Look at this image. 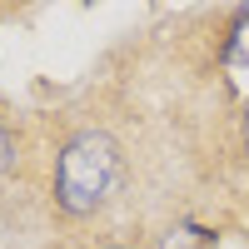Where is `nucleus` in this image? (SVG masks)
<instances>
[{
    "label": "nucleus",
    "mask_w": 249,
    "mask_h": 249,
    "mask_svg": "<svg viewBox=\"0 0 249 249\" xmlns=\"http://www.w3.org/2000/svg\"><path fill=\"white\" fill-rule=\"evenodd\" d=\"M224 65H230L234 80L249 75V10H239V20H234V35H230V50H224Z\"/></svg>",
    "instance_id": "nucleus-2"
},
{
    "label": "nucleus",
    "mask_w": 249,
    "mask_h": 249,
    "mask_svg": "<svg viewBox=\"0 0 249 249\" xmlns=\"http://www.w3.org/2000/svg\"><path fill=\"white\" fill-rule=\"evenodd\" d=\"M244 140H249V120H244Z\"/></svg>",
    "instance_id": "nucleus-4"
},
{
    "label": "nucleus",
    "mask_w": 249,
    "mask_h": 249,
    "mask_svg": "<svg viewBox=\"0 0 249 249\" xmlns=\"http://www.w3.org/2000/svg\"><path fill=\"white\" fill-rule=\"evenodd\" d=\"M10 155H15V150H10V135H0V170L10 164Z\"/></svg>",
    "instance_id": "nucleus-3"
},
{
    "label": "nucleus",
    "mask_w": 249,
    "mask_h": 249,
    "mask_svg": "<svg viewBox=\"0 0 249 249\" xmlns=\"http://www.w3.org/2000/svg\"><path fill=\"white\" fill-rule=\"evenodd\" d=\"M120 179V150L110 135L100 130H85L65 144V155H60V170H55V199L65 214H90L100 204L110 199Z\"/></svg>",
    "instance_id": "nucleus-1"
}]
</instances>
